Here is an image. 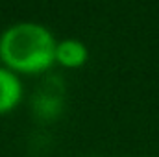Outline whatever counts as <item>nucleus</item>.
Wrapping results in <instances>:
<instances>
[{"mask_svg":"<svg viewBox=\"0 0 159 157\" xmlns=\"http://www.w3.org/2000/svg\"><path fill=\"white\" fill-rule=\"evenodd\" d=\"M56 39L37 22H17L0 37V59L9 70L41 72L56 61Z\"/></svg>","mask_w":159,"mask_h":157,"instance_id":"nucleus-1","label":"nucleus"},{"mask_svg":"<svg viewBox=\"0 0 159 157\" xmlns=\"http://www.w3.org/2000/svg\"><path fill=\"white\" fill-rule=\"evenodd\" d=\"M87 46L80 39H63L56 43V61L61 63L63 67H81L87 61Z\"/></svg>","mask_w":159,"mask_h":157,"instance_id":"nucleus-2","label":"nucleus"},{"mask_svg":"<svg viewBox=\"0 0 159 157\" xmlns=\"http://www.w3.org/2000/svg\"><path fill=\"white\" fill-rule=\"evenodd\" d=\"M20 94L22 87L19 78L13 74V70L0 67V113L11 111L19 104Z\"/></svg>","mask_w":159,"mask_h":157,"instance_id":"nucleus-3","label":"nucleus"},{"mask_svg":"<svg viewBox=\"0 0 159 157\" xmlns=\"http://www.w3.org/2000/svg\"><path fill=\"white\" fill-rule=\"evenodd\" d=\"M57 85L52 87V91H48V87H43V91H39L37 98H35V109L41 117H54L59 111L61 105V94H57Z\"/></svg>","mask_w":159,"mask_h":157,"instance_id":"nucleus-4","label":"nucleus"},{"mask_svg":"<svg viewBox=\"0 0 159 157\" xmlns=\"http://www.w3.org/2000/svg\"><path fill=\"white\" fill-rule=\"evenodd\" d=\"M146 157H152V155H146Z\"/></svg>","mask_w":159,"mask_h":157,"instance_id":"nucleus-5","label":"nucleus"}]
</instances>
